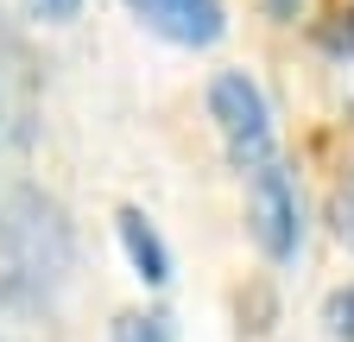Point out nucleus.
I'll return each mask as SVG.
<instances>
[{"instance_id":"nucleus-1","label":"nucleus","mask_w":354,"mask_h":342,"mask_svg":"<svg viewBox=\"0 0 354 342\" xmlns=\"http://www.w3.org/2000/svg\"><path fill=\"white\" fill-rule=\"evenodd\" d=\"M76 267V228L57 197L13 190L0 203V311H44L57 305Z\"/></svg>"},{"instance_id":"nucleus-2","label":"nucleus","mask_w":354,"mask_h":342,"mask_svg":"<svg viewBox=\"0 0 354 342\" xmlns=\"http://www.w3.org/2000/svg\"><path fill=\"white\" fill-rule=\"evenodd\" d=\"M209 120L221 146H228V159L241 171L279 159V127H272V102H266V89L247 76V70H215L209 82Z\"/></svg>"},{"instance_id":"nucleus-3","label":"nucleus","mask_w":354,"mask_h":342,"mask_svg":"<svg viewBox=\"0 0 354 342\" xmlns=\"http://www.w3.org/2000/svg\"><path fill=\"white\" fill-rule=\"evenodd\" d=\"M247 235L259 241V253L272 267H291L304 253V197L279 159L247 171Z\"/></svg>"},{"instance_id":"nucleus-4","label":"nucleus","mask_w":354,"mask_h":342,"mask_svg":"<svg viewBox=\"0 0 354 342\" xmlns=\"http://www.w3.org/2000/svg\"><path fill=\"white\" fill-rule=\"evenodd\" d=\"M127 13L140 19L146 32L171 38V45H184V51H209L215 38L228 32L221 0H127Z\"/></svg>"},{"instance_id":"nucleus-5","label":"nucleus","mask_w":354,"mask_h":342,"mask_svg":"<svg viewBox=\"0 0 354 342\" xmlns=\"http://www.w3.org/2000/svg\"><path fill=\"white\" fill-rule=\"evenodd\" d=\"M32 120H38V70H32V51L19 45V32L0 26V140L26 146L32 140Z\"/></svg>"},{"instance_id":"nucleus-6","label":"nucleus","mask_w":354,"mask_h":342,"mask_svg":"<svg viewBox=\"0 0 354 342\" xmlns=\"http://www.w3.org/2000/svg\"><path fill=\"white\" fill-rule=\"evenodd\" d=\"M114 235L127 247V267L140 273L146 285H171V247H165V235L140 216V209H120V216H114Z\"/></svg>"},{"instance_id":"nucleus-7","label":"nucleus","mask_w":354,"mask_h":342,"mask_svg":"<svg viewBox=\"0 0 354 342\" xmlns=\"http://www.w3.org/2000/svg\"><path fill=\"white\" fill-rule=\"evenodd\" d=\"M114 342H177V317L171 311H120Z\"/></svg>"},{"instance_id":"nucleus-8","label":"nucleus","mask_w":354,"mask_h":342,"mask_svg":"<svg viewBox=\"0 0 354 342\" xmlns=\"http://www.w3.org/2000/svg\"><path fill=\"white\" fill-rule=\"evenodd\" d=\"M323 323H329V336H335V342H354V285L329 291V305H323Z\"/></svg>"},{"instance_id":"nucleus-9","label":"nucleus","mask_w":354,"mask_h":342,"mask_svg":"<svg viewBox=\"0 0 354 342\" xmlns=\"http://www.w3.org/2000/svg\"><path fill=\"white\" fill-rule=\"evenodd\" d=\"M329 222H335V235L354 247V171L335 184V197H329Z\"/></svg>"},{"instance_id":"nucleus-10","label":"nucleus","mask_w":354,"mask_h":342,"mask_svg":"<svg viewBox=\"0 0 354 342\" xmlns=\"http://www.w3.org/2000/svg\"><path fill=\"white\" fill-rule=\"evenodd\" d=\"M26 7H32L44 26H64V19H76V13H82V0H26Z\"/></svg>"},{"instance_id":"nucleus-11","label":"nucleus","mask_w":354,"mask_h":342,"mask_svg":"<svg viewBox=\"0 0 354 342\" xmlns=\"http://www.w3.org/2000/svg\"><path fill=\"white\" fill-rule=\"evenodd\" d=\"M348 57H354V19H348Z\"/></svg>"}]
</instances>
